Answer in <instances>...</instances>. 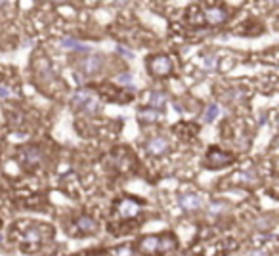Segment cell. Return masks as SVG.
<instances>
[{
	"label": "cell",
	"instance_id": "cell-7",
	"mask_svg": "<svg viewBox=\"0 0 279 256\" xmlns=\"http://www.w3.org/2000/svg\"><path fill=\"white\" fill-rule=\"evenodd\" d=\"M46 237H52V228L42 224H32L31 228H27L22 235L23 245H38L42 243Z\"/></svg>",
	"mask_w": 279,
	"mask_h": 256
},
{
	"label": "cell",
	"instance_id": "cell-19",
	"mask_svg": "<svg viewBox=\"0 0 279 256\" xmlns=\"http://www.w3.org/2000/svg\"><path fill=\"white\" fill-rule=\"evenodd\" d=\"M0 98H2V100H10V98H14L12 88H8V86H4V84H0Z\"/></svg>",
	"mask_w": 279,
	"mask_h": 256
},
{
	"label": "cell",
	"instance_id": "cell-23",
	"mask_svg": "<svg viewBox=\"0 0 279 256\" xmlns=\"http://www.w3.org/2000/svg\"><path fill=\"white\" fill-rule=\"evenodd\" d=\"M272 2H274V4H278V6H279V0H272Z\"/></svg>",
	"mask_w": 279,
	"mask_h": 256
},
{
	"label": "cell",
	"instance_id": "cell-14",
	"mask_svg": "<svg viewBox=\"0 0 279 256\" xmlns=\"http://www.w3.org/2000/svg\"><path fill=\"white\" fill-rule=\"evenodd\" d=\"M159 117H161V111L153 109L151 106L140 109V113H138V118H140V122H142V124H151V122H155Z\"/></svg>",
	"mask_w": 279,
	"mask_h": 256
},
{
	"label": "cell",
	"instance_id": "cell-10",
	"mask_svg": "<svg viewBox=\"0 0 279 256\" xmlns=\"http://www.w3.org/2000/svg\"><path fill=\"white\" fill-rule=\"evenodd\" d=\"M178 204L184 210H199L203 206V197L197 193H184L178 197Z\"/></svg>",
	"mask_w": 279,
	"mask_h": 256
},
{
	"label": "cell",
	"instance_id": "cell-4",
	"mask_svg": "<svg viewBox=\"0 0 279 256\" xmlns=\"http://www.w3.org/2000/svg\"><path fill=\"white\" fill-rule=\"evenodd\" d=\"M142 199H134V197H124V199H117L115 206H113V216H117L120 220H132L142 212Z\"/></svg>",
	"mask_w": 279,
	"mask_h": 256
},
{
	"label": "cell",
	"instance_id": "cell-18",
	"mask_svg": "<svg viewBox=\"0 0 279 256\" xmlns=\"http://www.w3.org/2000/svg\"><path fill=\"white\" fill-rule=\"evenodd\" d=\"M216 62H218V58H216V56H206V58L203 60L204 71H214V69H216Z\"/></svg>",
	"mask_w": 279,
	"mask_h": 256
},
{
	"label": "cell",
	"instance_id": "cell-9",
	"mask_svg": "<svg viewBox=\"0 0 279 256\" xmlns=\"http://www.w3.org/2000/svg\"><path fill=\"white\" fill-rule=\"evenodd\" d=\"M75 228H76V237H88V235H96L98 234V222L88 216V214H82L75 220Z\"/></svg>",
	"mask_w": 279,
	"mask_h": 256
},
{
	"label": "cell",
	"instance_id": "cell-17",
	"mask_svg": "<svg viewBox=\"0 0 279 256\" xmlns=\"http://www.w3.org/2000/svg\"><path fill=\"white\" fill-rule=\"evenodd\" d=\"M117 82L120 86H126V88H130V90H132V88H134V76H132V73H120V75L117 76Z\"/></svg>",
	"mask_w": 279,
	"mask_h": 256
},
{
	"label": "cell",
	"instance_id": "cell-6",
	"mask_svg": "<svg viewBox=\"0 0 279 256\" xmlns=\"http://www.w3.org/2000/svg\"><path fill=\"white\" fill-rule=\"evenodd\" d=\"M42 148L40 146H25L18 151V160L25 170H32L42 162Z\"/></svg>",
	"mask_w": 279,
	"mask_h": 256
},
{
	"label": "cell",
	"instance_id": "cell-12",
	"mask_svg": "<svg viewBox=\"0 0 279 256\" xmlns=\"http://www.w3.org/2000/svg\"><path fill=\"white\" fill-rule=\"evenodd\" d=\"M228 20V12L224 8H208L204 12V23L208 25H222Z\"/></svg>",
	"mask_w": 279,
	"mask_h": 256
},
{
	"label": "cell",
	"instance_id": "cell-24",
	"mask_svg": "<svg viewBox=\"0 0 279 256\" xmlns=\"http://www.w3.org/2000/svg\"><path fill=\"white\" fill-rule=\"evenodd\" d=\"M52 2H64V0H52Z\"/></svg>",
	"mask_w": 279,
	"mask_h": 256
},
{
	"label": "cell",
	"instance_id": "cell-21",
	"mask_svg": "<svg viewBox=\"0 0 279 256\" xmlns=\"http://www.w3.org/2000/svg\"><path fill=\"white\" fill-rule=\"evenodd\" d=\"M2 241H4V235L0 234V245H2Z\"/></svg>",
	"mask_w": 279,
	"mask_h": 256
},
{
	"label": "cell",
	"instance_id": "cell-25",
	"mask_svg": "<svg viewBox=\"0 0 279 256\" xmlns=\"http://www.w3.org/2000/svg\"><path fill=\"white\" fill-rule=\"evenodd\" d=\"M0 226H2V220H0Z\"/></svg>",
	"mask_w": 279,
	"mask_h": 256
},
{
	"label": "cell",
	"instance_id": "cell-11",
	"mask_svg": "<svg viewBox=\"0 0 279 256\" xmlns=\"http://www.w3.org/2000/svg\"><path fill=\"white\" fill-rule=\"evenodd\" d=\"M146 150L150 155H155V157H159L162 153H166L168 151V142L161 136H157V138H151L148 140V144H146Z\"/></svg>",
	"mask_w": 279,
	"mask_h": 256
},
{
	"label": "cell",
	"instance_id": "cell-22",
	"mask_svg": "<svg viewBox=\"0 0 279 256\" xmlns=\"http://www.w3.org/2000/svg\"><path fill=\"white\" fill-rule=\"evenodd\" d=\"M4 2H6V0H0V8H2V6H4Z\"/></svg>",
	"mask_w": 279,
	"mask_h": 256
},
{
	"label": "cell",
	"instance_id": "cell-20",
	"mask_svg": "<svg viewBox=\"0 0 279 256\" xmlns=\"http://www.w3.org/2000/svg\"><path fill=\"white\" fill-rule=\"evenodd\" d=\"M117 52L122 54V56H126V58H134V54L130 52V50H126L124 46H117Z\"/></svg>",
	"mask_w": 279,
	"mask_h": 256
},
{
	"label": "cell",
	"instance_id": "cell-16",
	"mask_svg": "<svg viewBox=\"0 0 279 256\" xmlns=\"http://www.w3.org/2000/svg\"><path fill=\"white\" fill-rule=\"evenodd\" d=\"M220 115V106H216V104H210V106L204 109V115H203V120L206 124H210V122H214L216 118Z\"/></svg>",
	"mask_w": 279,
	"mask_h": 256
},
{
	"label": "cell",
	"instance_id": "cell-8",
	"mask_svg": "<svg viewBox=\"0 0 279 256\" xmlns=\"http://www.w3.org/2000/svg\"><path fill=\"white\" fill-rule=\"evenodd\" d=\"M104 62H106L104 56H100V54H88L84 60L78 62V71L86 76H94L104 69Z\"/></svg>",
	"mask_w": 279,
	"mask_h": 256
},
{
	"label": "cell",
	"instance_id": "cell-1",
	"mask_svg": "<svg viewBox=\"0 0 279 256\" xmlns=\"http://www.w3.org/2000/svg\"><path fill=\"white\" fill-rule=\"evenodd\" d=\"M178 248V239L172 232L159 235H144L134 243V252L140 254H170Z\"/></svg>",
	"mask_w": 279,
	"mask_h": 256
},
{
	"label": "cell",
	"instance_id": "cell-13",
	"mask_svg": "<svg viewBox=\"0 0 279 256\" xmlns=\"http://www.w3.org/2000/svg\"><path fill=\"white\" fill-rule=\"evenodd\" d=\"M168 104V96L166 92H161V90H155V92H150V106L157 111H164V107Z\"/></svg>",
	"mask_w": 279,
	"mask_h": 256
},
{
	"label": "cell",
	"instance_id": "cell-5",
	"mask_svg": "<svg viewBox=\"0 0 279 256\" xmlns=\"http://www.w3.org/2000/svg\"><path fill=\"white\" fill-rule=\"evenodd\" d=\"M234 160H236V157L232 153L220 150V148H208L203 164L206 168H210V170H218V168H224L228 164H232Z\"/></svg>",
	"mask_w": 279,
	"mask_h": 256
},
{
	"label": "cell",
	"instance_id": "cell-15",
	"mask_svg": "<svg viewBox=\"0 0 279 256\" xmlns=\"http://www.w3.org/2000/svg\"><path fill=\"white\" fill-rule=\"evenodd\" d=\"M62 48L65 50H75V52H82V54H90V48L86 44L78 42V40H73V38H64L62 40Z\"/></svg>",
	"mask_w": 279,
	"mask_h": 256
},
{
	"label": "cell",
	"instance_id": "cell-3",
	"mask_svg": "<svg viewBox=\"0 0 279 256\" xmlns=\"http://www.w3.org/2000/svg\"><path fill=\"white\" fill-rule=\"evenodd\" d=\"M146 69H148L150 75L157 76V78H164V76L172 75L174 64L166 54H155V56H150L146 60Z\"/></svg>",
	"mask_w": 279,
	"mask_h": 256
},
{
	"label": "cell",
	"instance_id": "cell-2",
	"mask_svg": "<svg viewBox=\"0 0 279 256\" xmlns=\"http://www.w3.org/2000/svg\"><path fill=\"white\" fill-rule=\"evenodd\" d=\"M71 107L75 111H82L86 115H98L102 111V102L94 90L80 88L71 96Z\"/></svg>",
	"mask_w": 279,
	"mask_h": 256
}]
</instances>
